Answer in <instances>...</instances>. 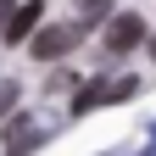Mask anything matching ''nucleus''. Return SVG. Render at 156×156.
I'll return each mask as SVG.
<instances>
[{"mask_svg": "<svg viewBox=\"0 0 156 156\" xmlns=\"http://www.w3.org/2000/svg\"><path fill=\"white\" fill-rule=\"evenodd\" d=\"M140 95V78H112L106 84V106H123V101H134Z\"/></svg>", "mask_w": 156, "mask_h": 156, "instance_id": "423d86ee", "label": "nucleus"}, {"mask_svg": "<svg viewBox=\"0 0 156 156\" xmlns=\"http://www.w3.org/2000/svg\"><path fill=\"white\" fill-rule=\"evenodd\" d=\"M39 6H45V0H23V6H17L6 23H0V34H6V45H17V39H28L34 28H39Z\"/></svg>", "mask_w": 156, "mask_h": 156, "instance_id": "20e7f679", "label": "nucleus"}, {"mask_svg": "<svg viewBox=\"0 0 156 156\" xmlns=\"http://www.w3.org/2000/svg\"><path fill=\"white\" fill-rule=\"evenodd\" d=\"M39 151V123L34 117H11L6 123V156H34Z\"/></svg>", "mask_w": 156, "mask_h": 156, "instance_id": "7ed1b4c3", "label": "nucleus"}, {"mask_svg": "<svg viewBox=\"0 0 156 156\" xmlns=\"http://www.w3.org/2000/svg\"><path fill=\"white\" fill-rule=\"evenodd\" d=\"M95 106H106V78H89V84L73 95V117H84V112H95Z\"/></svg>", "mask_w": 156, "mask_h": 156, "instance_id": "39448f33", "label": "nucleus"}, {"mask_svg": "<svg viewBox=\"0 0 156 156\" xmlns=\"http://www.w3.org/2000/svg\"><path fill=\"white\" fill-rule=\"evenodd\" d=\"M17 95H23V89H17V78H6V84H0V117L17 106Z\"/></svg>", "mask_w": 156, "mask_h": 156, "instance_id": "0eeeda50", "label": "nucleus"}, {"mask_svg": "<svg viewBox=\"0 0 156 156\" xmlns=\"http://www.w3.org/2000/svg\"><path fill=\"white\" fill-rule=\"evenodd\" d=\"M140 39H145V17H140V11H123V17L106 28V50H112V56H128Z\"/></svg>", "mask_w": 156, "mask_h": 156, "instance_id": "f03ea898", "label": "nucleus"}, {"mask_svg": "<svg viewBox=\"0 0 156 156\" xmlns=\"http://www.w3.org/2000/svg\"><path fill=\"white\" fill-rule=\"evenodd\" d=\"M78 34H84L78 23H45V28H34V56H39V62H62Z\"/></svg>", "mask_w": 156, "mask_h": 156, "instance_id": "f257e3e1", "label": "nucleus"}, {"mask_svg": "<svg viewBox=\"0 0 156 156\" xmlns=\"http://www.w3.org/2000/svg\"><path fill=\"white\" fill-rule=\"evenodd\" d=\"M45 89H50V95H67V89H73V73H50Z\"/></svg>", "mask_w": 156, "mask_h": 156, "instance_id": "6e6552de", "label": "nucleus"}, {"mask_svg": "<svg viewBox=\"0 0 156 156\" xmlns=\"http://www.w3.org/2000/svg\"><path fill=\"white\" fill-rule=\"evenodd\" d=\"M151 56H156V34H151Z\"/></svg>", "mask_w": 156, "mask_h": 156, "instance_id": "1a4fd4ad", "label": "nucleus"}]
</instances>
